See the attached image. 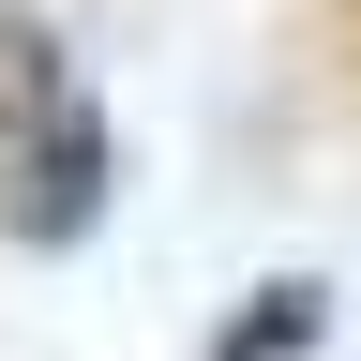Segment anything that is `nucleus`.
Instances as JSON below:
<instances>
[{
  "instance_id": "nucleus-1",
  "label": "nucleus",
  "mask_w": 361,
  "mask_h": 361,
  "mask_svg": "<svg viewBox=\"0 0 361 361\" xmlns=\"http://www.w3.org/2000/svg\"><path fill=\"white\" fill-rule=\"evenodd\" d=\"M106 180H121V135H106V90H61L45 106V135L16 151V180H0V241H30V256H61V241H90L106 226Z\"/></svg>"
},
{
  "instance_id": "nucleus-2",
  "label": "nucleus",
  "mask_w": 361,
  "mask_h": 361,
  "mask_svg": "<svg viewBox=\"0 0 361 361\" xmlns=\"http://www.w3.org/2000/svg\"><path fill=\"white\" fill-rule=\"evenodd\" d=\"M75 90V45L45 30V16H0V180H16V151L45 135V106Z\"/></svg>"
},
{
  "instance_id": "nucleus-3",
  "label": "nucleus",
  "mask_w": 361,
  "mask_h": 361,
  "mask_svg": "<svg viewBox=\"0 0 361 361\" xmlns=\"http://www.w3.org/2000/svg\"><path fill=\"white\" fill-rule=\"evenodd\" d=\"M316 316H331L316 286H256V316H226L211 361H286V346H316Z\"/></svg>"
}]
</instances>
